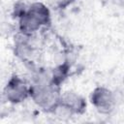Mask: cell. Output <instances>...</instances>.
I'll return each mask as SVG.
<instances>
[{"label": "cell", "mask_w": 124, "mask_h": 124, "mask_svg": "<svg viewBox=\"0 0 124 124\" xmlns=\"http://www.w3.org/2000/svg\"><path fill=\"white\" fill-rule=\"evenodd\" d=\"M51 113L59 120H67L69 118H71L73 115H75V113L73 112V110L67 107L66 105H64L63 103H61L59 101V103L53 108V109L51 110Z\"/></svg>", "instance_id": "ba28073f"}, {"label": "cell", "mask_w": 124, "mask_h": 124, "mask_svg": "<svg viewBox=\"0 0 124 124\" xmlns=\"http://www.w3.org/2000/svg\"><path fill=\"white\" fill-rule=\"evenodd\" d=\"M15 54L22 60L29 59L33 54V48L27 41H18L15 47Z\"/></svg>", "instance_id": "52a82bcc"}, {"label": "cell", "mask_w": 124, "mask_h": 124, "mask_svg": "<svg viewBox=\"0 0 124 124\" xmlns=\"http://www.w3.org/2000/svg\"><path fill=\"white\" fill-rule=\"evenodd\" d=\"M41 27L42 24L40 23V21L28 11L26 14L18 18V29L22 34L30 36L31 34L38 31Z\"/></svg>", "instance_id": "5b68a950"}, {"label": "cell", "mask_w": 124, "mask_h": 124, "mask_svg": "<svg viewBox=\"0 0 124 124\" xmlns=\"http://www.w3.org/2000/svg\"><path fill=\"white\" fill-rule=\"evenodd\" d=\"M60 102L69 107L75 114H81L85 111L86 102L78 93L74 91H66L61 93Z\"/></svg>", "instance_id": "277c9868"}, {"label": "cell", "mask_w": 124, "mask_h": 124, "mask_svg": "<svg viewBox=\"0 0 124 124\" xmlns=\"http://www.w3.org/2000/svg\"><path fill=\"white\" fill-rule=\"evenodd\" d=\"M28 11V6L25 5V3L18 1L15 4L14 8H13V15L15 17H16L17 19L19 17H21L24 14H26Z\"/></svg>", "instance_id": "9c48e42d"}, {"label": "cell", "mask_w": 124, "mask_h": 124, "mask_svg": "<svg viewBox=\"0 0 124 124\" xmlns=\"http://www.w3.org/2000/svg\"><path fill=\"white\" fill-rule=\"evenodd\" d=\"M60 96L58 85L52 81V77L38 78L30 85V97L38 107L46 111L51 112L53 108L59 103Z\"/></svg>", "instance_id": "6da1fadb"}, {"label": "cell", "mask_w": 124, "mask_h": 124, "mask_svg": "<svg viewBox=\"0 0 124 124\" xmlns=\"http://www.w3.org/2000/svg\"><path fill=\"white\" fill-rule=\"evenodd\" d=\"M4 96L11 104H20L30 97V86L17 76H13L4 88Z\"/></svg>", "instance_id": "7a4b0ae2"}, {"label": "cell", "mask_w": 124, "mask_h": 124, "mask_svg": "<svg viewBox=\"0 0 124 124\" xmlns=\"http://www.w3.org/2000/svg\"><path fill=\"white\" fill-rule=\"evenodd\" d=\"M28 12L40 21L42 26H46L50 23V11L44 3L33 2L28 6Z\"/></svg>", "instance_id": "8992f818"}, {"label": "cell", "mask_w": 124, "mask_h": 124, "mask_svg": "<svg viewBox=\"0 0 124 124\" xmlns=\"http://www.w3.org/2000/svg\"><path fill=\"white\" fill-rule=\"evenodd\" d=\"M116 94L105 86H98L90 94V102L101 113H109L116 105Z\"/></svg>", "instance_id": "3957f363"}, {"label": "cell", "mask_w": 124, "mask_h": 124, "mask_svg": "<svg viewBox=\"0 0 124 124\" xmlns=\"http://www.w3.org/2000/svg\"><path fill=\"white\" fill-rule=\"evenodd\" d=\"M70 1H75V0H70Z\"/></svg>", "instance_id": "30bf717a"}]
</instances>
